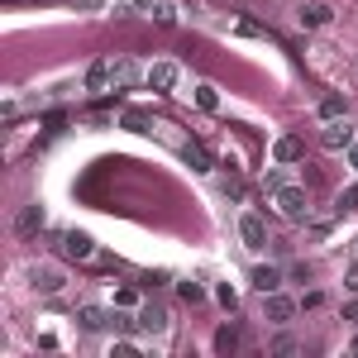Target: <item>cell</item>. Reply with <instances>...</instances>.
<instances>
[{"label":"cell","instance_id":"24","mask_svg":"<svg viewBox=\"0 0 358 358\" xmlns=\"http://www.w3.org/2000/svg\"><path fill=\"white\" fill-rule=\"evenodd\" d=\"M134 301H138L134 287H120V292H115V306H134Z\"/></svg>","mask_w":358,"mask_h":358},{"label":"cell","instance_id":"15","mask_svg":"<svg viewBox=\"0 0 358 358\" xmlns=\"http://www.w3.org/2000/svg\"><path fill=\"white\" fill-rule=\"evenodd\" d=\"M43 229V206H24V215H20V234H38Z\"/></svg>","mask_w":358,"mask_h":358},{"label":"cell","instance_id":"20","mask_svg":"<svg viewBox=\"0 0 358 358\" xmlns=\"http://www.w3.org/2000/svg\"><path fill=\"white\" fill-rule=\"evenodd\" d=\"M177 292H182V301H206V287H201V282H177Z\"/></svg>","mask_w":358,"mask_h":358},{"label":"cell","instance_id":"25","mask_svg":"<svg viewBox=\"0 0 358 358\" xmlns=\"http://www.w3.org/2000/svg\"><path fill=\"white\" fill-rule=\"evenodd\" d=\"M163 282H167V273H143L138 277V287H163Z\"/></svg>","mask_w":358,"mask_h":358},{"label":"cell","instance_id":"27","mask_svg":"<svg viewBox=\"0 0 358 358\" xmlns=\"http://www.w3.org/2000/svg\"><path fill=\"white\" fill-rule=\"evenodd\" d=\"M72 5H77V10H96L101 0H72Z\"/></svg>","mask_w":358,"mask_h":358},{"label":"cell","instance_id":"26","mask_svg":"<svg viewBox=\"0 0 358 358\" xmlns=\"http://www.w3.org/2000/svg\"><path fill=\"white\" fill-rule=\"evenodd\" d=\"M349 292H358V268H349V282H344Z\"/></svg>","mask_w":358,"mask_h":358},{"label":"cell","instance_id":"22","mask_svg":"<svg viewBox=\"0 0 358 358\" xmlns=\"http://www.w3.org/2000/svg\"><path fill=\"white\" fill-rule=\"evenodd\" d=\"M215 296H220V306H224V310H234V306H239V292H234L229 282H220V287H215Z\"/></svg>","mask_w":358,"mask_h":358},{"label":"cell","instance_id":"12","mask_svg":"<svg viewBox=\"0 0 358 358\" xmlns=\"http://www.w3.org/2000/svg\"><path fill=\"white\" fill-rule=\"evenodd\" d=\"M138 330L163 334V330H167V310H163V306H153V301H148L143 310H138Z\"/></svg>","mask_w":358,"mask_h":358},{"label":"cell","instance_id":"4","mask_svg":"<svg viewBox=\"0 0 358 358\" xmlns=\"http://www.w3.org/2000/svg\"><path fill=\"white\" fill-rule=\"evenodd\" d=\"M86 91H115V62L110 57H101V62L86 67Z\"/></svg>","mask_w":358,"mask_h":358},{"label":"cell","instance_id":"21","mask_svg":"<svg viewBox=\"0 0 358 358\" xmlns=\"http://www.w3.org/2000/svg\"><path fill=\"white\" fill-rule=\"evenodd\" d=\"M320 115H325V120H339V115H344V96H325V101H320Z\"/></svg>","mask_w":358,"mask_h":358},{"label":"cell","instance_id":"10","mask_svg":"<svg viewBox=\"0 0 358 358\" xmlns=\"http://www.w3.org/2000/svg\"><path fill=\"white\" fill-rule=\"evenodd\" d=\"M263 310H268V320H277V325H287V320L296 315V306L287 301V296H277V292H268V296H263Z\"/></svg>","mask_w":358,"mask_h":358},{"label":"cell","instance_id":"1","mask_svg":"<svg viewBox=\"0 0 358 358\" xmlns=\"http://www.w3.org/2000/svg\"><path fill=\"white\" fill-rule=\"evenodd\" d=\"M177 62H153L148 72H143V86L153 91V96H172V86H177Z\"/></svg>","mask_w":358,"mask_h":358},{"label":"cell","instance_id":"8","mask_svg":"<svg viewBox=\"0 0 358 358\" xmlns=\"http://www.w3.org/2000/svg\"><path fill=\"white\" fill-rule=\"evenodd\" d=\"M62 253H67V258H91L96 244H91V234H82V229H67V234H62Z\"/></svg>","mask_w":358,"mask_h":358},{"label":"cell","instance_id":"29","mask_svg":"<svg viewBox=\"0 0 358 358\" xmlns=\"http://www.w3.org/2000/svg\"><path fill=\"white\" fill-rule=\"evenodd\" d=\"M354 354H358V334H354Z\"/></svg>","mask_w":358,"mask_h":358},{"label":"cell","instance_id":"2","mask_svg":"<svg viewBox=\"0 0 358 358\" xmlns=\"http://www.w3.org/2000/svg\"><path fill=\"white\" fill-rule=\"evenodd\" d=\"M277 206H282L287 220H310V206H306L301 187H282V192H277Z\"/></svg>","mask_w":358,"mask_h":358},{"label":"cell","instance_id":"14","mask_svg":"<svg viewBox=\"0 0 358 358\" xmlns=\"http://www.w3.org/2000/svg\"><path fill=\"white\" fill-rule=\"evenodd\" d=\"M248 282L268 296V292H277V287H282V268H253V277H248Z\"/></svg>","mask_w":358,"mask_h":358},{"label":"cell","instance_id":"19","mask_svg":"<svg viewBox=\"0 0 358 358\" xmlns=\"http://www.w3.org/2000/svg\"><path fill=\"white\" fill-rule=\"evenodd\" d=\"M282 187H287V172H282V167H268V177H263V192L277 196Z\"/></svg>","mask_w":358,"mask_h":358},{"label":"cell","instance_id":"13","mask_svg":"<svg viewBox=\"0 0 358 358\" xmlns=\"http://www.w3.org/2000/svg\"><path fill=\"white\" fill-rule=\"evenodd\" d=\"M177 153H182V158L192 163V172H210V167H215V158H210V153H206L201 143H182Z\"/></svg>","mask_w":358,"mask_h":358},{"label":"cell","instance_id":"28","mask_svg":"<svg viewBox=\"0 0 358 358\" xmlns=\"http://www.w3.org/2000/svg\"><path fill=\"white\" fill-rule=\"evenodd\" d=\"M349 163L358 167V138H354V143H349Z\"/></svg>","mask_w":358,"mask_h":358},{"label":"cell","instance_id":"17","mask_svg":"<svg viewBox=\"0 0 358 358\" xmlns=\"http://www.w3.org/2000/svg\"><path fill=\"white\" fill-rule=\"evenodd\" d=\"M148 15H153L158 24H177V5H172V0H153V5H148Z\"/></svg>","mask_w":358,"mask_h":358},{"label":"cell","instance_id":"9","mask_svg":"<svg viewBox=\"0 0 358 358\" xmlns=\"http://www.w3.org/2000/svg\"><path fill=\"white\" fill-rule=\"evenodd\" d=\"M29 282H34V292H43V296L62 292V273H57V268H29Z\"/></svg>","mask_w":358,"mask_h":358},{"label":"cell","instance_id":"23","mask_svg":"<svg viewBox=\"0 0 358 358\" xmlns=\"http://www.w3.org/2000/svg\"><path fill=\"white\" fill-rule=\"evenodd\" d=\"M354 206H358V182L344 187V196H339V210H354Z\"/></svg>","mask_w":358,"mask_h":358},{"label":"cell","instance_id":"3","mask_svg":"<svg viewBox=\"0 0 358 358\" xmlns=\"http://www.w3.org/2000/svg\"><path fill=\"white\" fill-rule=\"evenodd\" d=\"M330 5H325V0H301V5H296V20H301V29H320V24H330Z\"/></svg>","mask_w":358,"mask_h":358},{"label":"cell","instance_id":"5","mask_svg":"<svg viewBox=\"0 0 358 358\" xmlns=\"http://www.w3.org/2000/svg\"><path fill=\"white\" fill-rule=\"evenodd\" d=\"M239 239L248 248H268V224H263V215H239Z\"/></svg>","mask_w":358,"mask_h":358},{"label":"cell","instance_id":"18","mask_svg":"<svg viewBox=\"0 0 358 358\" xmlns=\"http://www.w3.org/2000/svg\"><path fill=\"white\" fill-rule=\"evenodd\" d=\"M196 106H201V110H220V96H215V86H196Z\"/></svg>","mask_w":358,"mask_h":358},{"label":"cell","instance_id":"7","mask_svg":"<svg viewBox=\"0 0 358 358\" xmlns=\"http://www.w3.org/2000/svg\"><path fill=\"white\" fill-rule=\"evenodd\" d=\"M273 153H277V163H301L306 158V138L301 134H282Z\"/></svg>","mask_w":358,"mask_h":358},{"label":"cell","instance_id":"11","mask_svg":"<svg viewBox=\"0 0 358 358\" xmlns=\"http://www.w3.org/2000/svg\"><path fill=\"white\" fill-rule=\"evenodd\" d=\"M134 82H143L138 62H134V57H120V62H115V91H129Z\"/></svg>","mask_w":358,"mask_h":358},{"label":"cell","instance_id":"16","mask_svg":"<svg viewBox=\"0 0 358 358\" xmlns=\"http://www.w3.org/2000/svg\"><path fill=\"white\" fill-rule=\"evenodd\" d=\"M234 349H239V330L234 325H220L215 330V354H234Z\"/></svg>","mask_w":358,"mask_h":358},{"label":"cell","instance_id":"6","mask_svg":"<svg viewBox=\"0 0 358 358\" xmlns=\"http://www.w3.org/2000/svg\"><path fill=\"white\" fill-rule=\"evenodd\" d=\"M320 143H325V148H349V143H354V124H344V120H330V124L320 129Z\"/></svg>","mask_w":358,"mask_h":358}]
</instances>
